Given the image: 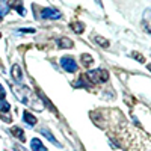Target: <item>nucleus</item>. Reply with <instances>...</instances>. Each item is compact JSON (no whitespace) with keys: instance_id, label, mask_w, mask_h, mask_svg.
I'll return each mask as SVG.
<instances>
[{"instance_id":"dca6fc26","label":"nucleus","mask_w":151,"mask_h":151,"mask_svg":"<svg viewBox=\"0 0 151 151\" xmlns=\"http://www.w3.org/2000/svg\"><path fill=\"white\" fill-rule=\"evenodd\" d=\"M95 42H98L101 47H109V42L104 41V38H101V36H95Z\"/></svg>"},{"instance_id":"39448f33","label":"nucleus","mask_w":151,"mask_h":151,"mask_svg":"<svg viewBox=\"0 0 151 151\" xmlns=\"http://www.w3.org/2000/svg\"><path fill=\"white\" fill-rule=\"evenodd\" d=\"M142 24L147 32L151 33V9H147L144 12V18H142Z\"/></svg>"},{"instance_id":"423d86ee","label":"nucleus","mask_w":151,"mask_h":151,"mask_svg":"<svg viewBox=\"0 0 151 151\" xmlns=\"http://www.w3.org/2000/svg\"><path fill=\"white\" fill-rule=\"evenodd\" d=\"M30 147L33 151H47V148L42 145V142L38 139V137H33V139L30 141Z\"/></svg>"},{"instance_id":"6ab92c4d","label":"nucleus","mask_w":151,"mask_h":151,"mask_svg":"<svg viewBox=\"0 0 151 151\" xmlns=\"http://www.w3.org/2000/svg\"><path fill=\"white\" fill-rule=\"evenodd\" d=\"M14 148H15V151H24V150H23V148H21L20 145H15Z\"/></svg>"},{"instance_id":"0eeeda50","label":"nucleus","mask_w":151,"mask_h":151,"mask_svg":"<svg viewBox=\"0 0 151 151\" xmlns=\"http://www.w3.org/2000/svg\"><path fill=\"white\" fill-rule=\"evenodd\" d=\"M23 119H24V122L29 124V125H35V124H36V121H38V119L32 115L30 112H23Z\"/></svg>"},{"instance_id":"9b49d317","label":"nucleus","mask_w":151,"mask_h":151,"mask_svg":"<svg viewBox=\"0 0 151 151\" xmlns=\"http://www.w3.org/2000/svg\"><path fill=\"white\" fill-rule=\"evenodd\" d=\"M58 47H60V48H70V47H73V41L68 40V38H60V40H58Z\"/></svg>"},{"instance_id":"ddd939ff","label":"nucleus","mask_w":151,"mask_h":151,"mask_svg":"<svg viewBox=\"0 0 151 151\" xmlns=\"http://www.w3.org/2000/svg\"><path fill=\"white\" fill-rule=\"evenodd\" d=\"M41 133L47 136V139H48L50 142H53L55 145H58V147H60V144H59V142H58V141L55 139V137H53V134H52V133H50V132H48L47 129H41Z\"/></svg>"},{"instance_id":"7ed1b4c3","label":"nucleus","mask_w":151,"mask_h":151,"mask_svg":"<svg viewBox=\"0 0 151 151\" xmlns=\"http://www.w3.org/2000/svg\"><path fill=\"white\" fill-rule=\"evenodd\" d=\"M42 18L58 20V18H60V12L56 11L55 8H45V9H42Z\"/></svg>"},{"instance_id":"2eb2a0df","label":"nucleus","mask_w":151,"mask_h":151,"mask_svg":"<svg viewBox=\"0 0 151 151\" xmlns=\"http://www.w3.org/2000/svg\"><path fill=\"white\" fill-rule=\"evenodd\" d=\"M11 106L8 101H5V100H0V113H5V112H9Z\"/></svg>"},{"instance_id":"412c9836","label":"nucleus","mask_w":151,"mask_h":151,"mask_svg":"<svg viewBox=\"0 0 151 151\" xmlns=\"http://www.w3.org/2000/svg\"><path fill=\"white\" fill-rule=\"evenodd\" d=\"M0 20H2V18H0Z\"/></svg>"},{"instance_id":"20e7f679","label":"nucleus","mask_w":151,"mask_h":151,"mask_svg":"<svg viewBox=\"0 0 151 151\" xmlns=\"http://www.w3.org/2000/svg\"><path fill=\"white\" fill-rule=\"evenodd\" d=\"M11 74H12V77H14V80H17V82H21V80H23V71H21V67H20L18 64L12 65Z\"/></svg>"},{"instance_id":"aec40b11","label":"nucleus","mask_w":151,"mask_h":151,"mask_svg":"<svg viewBox=\"0 0 151 151\" xmlns=\"http://www.w3.org/2000/svg\"><path fill=\"white\" fill-rule=\"evenodd\" d=\"M148 70H150V71H151V64H148Z\"/></svg>"},{"instance_id":"1a4fd4ad","label":"nucleus","mask_w":151,"mask_h":151,"mask_svg":"<svg viewBox=\"0 0 151 151\" xmlns=\"http://www.w3.org/2000/svg\"><path fill=\"white\" fill-rule=\"evenodd\" d=\"M70 27H71L73 32H76V33H82V32L85 30L83 23H80V21H73V23L70 24Z\"/></svg>"},{"instance_id":"f257e3e1","label":"nucleus","mask_w":151,"mask_h":151,"mask_svg":"<svg viewBox=\"0 0 151 151\" xmlns=\"http://www.w3.org/2000/svg\"><path fill=\"white\" fill-rule=\"evenodd\" d=\"M85 77L91 85L92 83H104L109 79V73L106 70H92L88 74H85Z\"/></svg>"},{"instance_id":"6e6552de","label":"nucleus","mask_w":151,"mask_h":151,"mask_svg":"<svg viewBox=\"0 0 151 151\" xmlns=\"http://www.w3.org/2000/svg\"><path fill=\"white\" fill-rule=\"evenodd\" d=\"M11 134H14L17 139H20L21 142L26 141V137H24V132H23L20 127H12V129H11Z\"/></svg>"},{"instance_id":"9d476101","label":"nucleus","mask_w":151,"mask_h":151,"mask_svg":"<svg viewBox=\"0 0 151 151\" xmlns=\"http://www.w3.org/2000/svg\"><path fill=\"white\" fill-rule=\"evenodd\" d=\"M8 5H9V8H15V9L18 11L20 15H24V14H26V11H24L21 2H8Z\"/></svg>"},{"instance_id":"f3484780","label":"nucleus","mask_w":151,"mask_h":151,"mask_svg":"<svg viewBox=\"0 0 151 151\" xmlns=\"http://www.w3.org/2000/svg\"><path fill=\"white\" fill-rule=\"evenodd\" d=\"M5 95H6V91L3 89V86L0 85V100H5Z\"/></svg>"},{"instance_id":"f03ea898","label":"nucleus","mask_w":151,"mask_h":151,"mask_svg":"<svg viewBox=\"0 0 151 151\" xmlns=\"http://www.w3.org/2000/svg\"><path fill=\"white\" fill-rule=\"evenodd\" d=\"M60 67L64 68L65 71L68 73H76L77 71V64H76V60L70 56H64L60 59Z\"/></svg>"},{"instance_id":"4468645a","label":"nucleus","mask_w":151,"mask_h":151,"mask_svg":"<svg viewBox=\"0 0 151 151\" xmlns=\"http://www.w3.org/2000/svg\"><path fill=\"white\" fill-rule=\"evenodd\" d=\"M8 11H9V5L8 2H0V18H2L3 15L8 14Z\"/></svg>"},{"instance_id":"f8f14e48","label":"nucleus","mask_w":151,"mask_h":151,"mask_svg":"<svg viewBox=\"0 0 151 151\" xmlns=\"http://www.w3.org/2000/svg\"><path fill=\"white\" fill-rule=\"evenodd\" d=\"M80 59H82V64H83L85 67H89L92 62H94V58H92L91 55H88V53H83V55L80 56Z\"/></svg>"},{"instance_id":"a211bd4d","label":"nucleus","mask_w":151,"mask_h":151,"mask_svg":"<svg viewBox=\"0 0 151 151\" xmlns=\"http://www.w3.org/2000/svg\"><path fill=\"white\" fill-rule=\"evenodd\" d=\"M133 56H134V58H136L137 60H139V62H144V60H145V58H144V56H141V55H137L136 52L133 53Z\"/></svg>"}]
</instances>
